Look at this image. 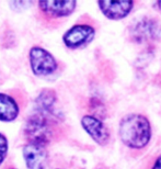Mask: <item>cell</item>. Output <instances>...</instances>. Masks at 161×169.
<instances>
[{
  "label": "cell",
  "instance_id": "6da1fadb",
  "mask_svg": "<svg viewBox=\"0 0 161 169\" xmlns=\"http://www.w3.org/2000/svg\"><path fill=\"white\" fill-rule=\"evenodd\" d=\"M61 120L34 112L30 114L23 125V136L26 143L48 146L59 133Z\"/></svg>",
  "mask_w": 161,
  "mask_h": 169
},
{
  "label": "cell",
  "instance_id": "7a4b0ae2",
  "mask_svg": "<svg viewBox=\"0 0 161 169\" xmlns=\"http://www.w3.org/2000/svg\"><path fill=\"white\" fill-rule=\"evenodd\" d=\"M121 141L129 148H144L150 141L151 127L148 119L142 114H128L122 119L119 127Z\"/></svg>",
  "mask_w": 161,
  "mask_h": 169
},
{
  "label": "cell",
  "instance_id": "3957f363",
  "mask_svg": "<svg viewBox=\"0 0 161 169\" xmlns=\"http://www.w3.org/2000/svg\"><path fill=\"white\" fill-rule=\"evenodd\" d=\"M75 0H40L36 3V17L46 28H57L76 10Z\"/></svg>",
  "mask_w": 161,
  "mask_h": 169
},
{
  "label": "cell",
  "instance_id": "277c9868",
  "mask_svg": "<svg viewBox=\"0 0 161 169\" xmlns=\"http://www.w3.org/2000/svg\"><path fill=\"white\" fill-rule=\"evenodd\" d=\"M29 63L33 75L36 77H47L58 69V60L44 47L32 46L29 52Z\"/></svg>",
  "mask_w": 161,
  "mask_h": 169
},
{
  "label": "cell",
  "instance_id": "5b68a950",
  "mask_svg": "<svg viewBox=\"0 0 161 169\" xmlns=\"http://www.w3.org/2000/svg\"><path fill=\"white\" fill-rule=\"evenodd\" d=\"M161 25L160 23L151 18H142L136 21L129 28L131 40L138 44L146 42L156 41L160 37Z\"/></svg>",
  "mask_w": 161,
  "mask_h": 169
},
{
  "label": "cell",
  "instance_id": "8992f818",
  "mask_svg": "<svg viewBox=\"0 0 161 169\" xmlns=\"http://www.w3.org/2000/svg\"><path fill=\"white\" fill-rule=\"evenodd\" d=\"M95 29L89 23H76L63 35V42L67 48H81L94 39Z\"/></svg>",
  "mask_w": 161,
  "mask_h": 169
},
{
  "label": "cell",
  "instance_id": "52a82bcc",
  "mask_svg": "<svg viewBox=\"0 0 161 169\" xmlns=\"http://www.w3.org/2000/svg\"><path fill=\"white\" fill-rule=\"evenodd\" d=\"M22 155L28 169H47L49 154L46 146L26 143L22 148Z\"/></svg>",
  "mask_w": 161,
  "mask_h": 169
},
{
  "label": "cell",
  "instance_id": "ba28073f",
  "mask_svg": "<svg viewBox=\"0 0 161 169\" xmlns=\"http://www.w3.org/2000/svg\"><path fill=\"white\" fill-rule=\"evenodd\" d=\"M21 97L8 92H0V122L10 123L19 117L23 109Z\"/></svg>",
  "mask_w": 161,
  "mask_h": 169
},
{
  "label": "cell",
  "instance_id": "9c48e42d",
  "mask_svg": "<svg viewBox=\"0 0 161 169\" xmlns=\"http://www.w3.org/2000/svg\"><path fill=\"white\" fill-rule=\"evenodd\" d=\"M81 126L92 140L101 146L106 145L110 141V132L104 123L91 114L83 115L81 119Z\"/></svg>",
  "mask_w": 161,
  "mask_h": 169
},
{
  "label": "cell",
  "instance_id": "30bf717a",
  "mask_svg": "<svg viewBox=\"0 0 161 169\" xmlns=\"http://www.w3.org/2000/svg\"><path fill=\"white\" fill-rule=\"evenodd\" d=\"M98 6L101 12L110 20H121L129 14L132 11L134 2L127 1V0H121V1H99Z\"/></svg>",
  "mask_w": 161,
  "mask_h": 169
},
{
  "label": "cell",
  "instance_id": "8fae6325",
  "mask_svg": "<svg viewBox=\"0 0 161 169\" xmlns=\"http://www.w3.org/2000/svg\"><path fill=\"white\" fill-rule=\"evenodd\" d=\"M56 103H57V95L55 90L49 88L43 89L39 93V96L35 98V102H34L35 112L61 120L59 114H57L56 110H55Z\"/></svg>",
  "mask_w": 161,
  "mask_h": 169
},
{
  "label": "cell",
  "instance_id": "7c38bea8",
  "mask_svg": "<svg viewBox=\"0 0 161 169\" xmlns=\"http://www.w3.org/2000/svg\"><path fill=\"white\" fill-rule=\"evenodd\" d=\"M9 152V142L8 139L3 133L0 132V167L3 165V162L8 156Z\"/></svg>",
  "mask_w": 161,
  "mask_h": 169
},
{
  "label": "cell",
  "instance_id": "4fadbf2b",
  "mask_svg": "<svg viewBox=\"0 0 161 169\" xmlns=\"http://www.w3.org/2000/svg\"><path fill=\"white\" fill-rule=\"evenodd\" d=\"M90 109L93 111V113H95L93 116H95L98 119H100V116L104 115V113H105V109H104L103 103H101V101L98 99L90 100Z\"/></svg>",
  "mask_w": 161,
  "mask_h": 169
},
{
  "label": "cell",
  "instance_id": "5bb4252c",
  "mask_svg": "<svg viewBox=\"0 0 161 169\" xmlns=\"http://www.w3.org/2000/svg\"><path fill=\"white\" fill-rule=\"evenodd\" d=\"M151 169H161V155L156 159V161H154V164H153Z\"/></svg>",
  "mask_w": 161,
  "mask_h": 169
},
{
  "label": "cell",
  "instance_id": "9a60e30c",
  "mask_svg": "<svg viewBox=\"0 0 161 169\" xmlns=\"http://www.w3.org/2000/svg\"><path fill=\"white\" fill-rule=\"evenodd\" d=\"M2 169H18L15 166H13V165H8V166H6V167H3Z\"/></svg>",
  "mask_w": 161,
  "mask_h": 169
},
{
  "label": "cell",
  "instance_id": "2e32d148",
  "mask_svg": "<svg viewBox=\"0 0 161 169\" xmlns=\"http://www.w3.org/2000/svg\"><path fill=\"white\" fill-rule=\"evenodd\" d=\"M157 6H158V8H159V10H160V12H161V1H158V2H157Z\"/></svg>",
  "mask_w": 161,
  "mask_h": 169
},
{
  "label": "cell",
  "instance_id": "e0dca14e",
  "mask_svg": "<svg viewBox=\"0 0 161 169\" xmlns=\"http://www.w3.org/2000/svg\"><path fill=\"white\" fill-rule=\"evenodd\" d=\"M53 169H66V168H53Z\"/></svg>",
  "mask_w": 161,
  "mask_h": 169
},
{
  "label": "cell",
  "instance_id": "ac0fdd59",
  "mask_svg": "<svg viewBox=\"0 0 161 169\" xmlns=\"http://www.w3.org/2000/svg\"><path fill=\"white\" fill-rule=\"evenodd\" d=\"M103 169H104V168H103Z\"/></svg>",
  "mask_w": 161,
  "mask_h": 169
}]
</instances>
